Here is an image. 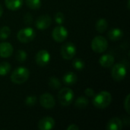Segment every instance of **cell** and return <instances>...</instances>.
Listing matches in <instances>:
<instances>
[{
  "label": "cell",
  "mask_w": 130,
  "mask_h": 130,
  "mask_svg": "<svg viewBox=\"0 0 130 130\" xmlns=\"http://www.w3.org/2000/svg\"><path fill=\"white\" fill-rule=\"evenodd\" d=\"M112 102V95L110 92L103 91L94 96L93 104L96 108L105 109L110 106Z\"/></svg>",
  "instance_id": "1"
},
{
  "label": "cell",
  "mask_w": 130,
  "mask_h": 130,
  "mask_svg": "<svg viewBox=\"0 0 130 130\" xmlns=\"http://www.w3.org/2000/svg\"><path fill=\"white\" fill-rule=\"evenodd\" d=\"M127 8L129 9V0H128V5H127Z\"/></svg>",
  "instance_id": "34"
},
{
  "label": "cell",
  "mask_w": 130,
  "mask_h": 130,
  "mask_svg": "<svg viewBox=\"0 0 130 130\" xmlns=\"http://www.w3.org/2000/svg\"><path fill=\"white\" fill-rule=\"evenodd\" d=\"M35 61L40 66H46L50 61V54L46 50H41L35 56Z\"/></svg>",
  "instance_id": "9"
},
{
  "label": "cell",
  "mask_w": 130,
  "mask_h": 130,
  "mask_svg": "<svg viewBox=\"0 0 130 130\" xmlns=\"http://www.w3.org/2000/svg\"><path fill=\"white\" fill-rule=\"evenodd\" d=\"M99 63L104 68H110L114 64V57L110 54H104L99 59Z\"/></svg>",
  "instance_id": "15"
},
{
  "label": "cell",
  "mask_w": 130,
  "mask_h": 130,
  "mask_svg": "<svg viewBox=\"0 0 130 130\" xmlns=\"http://www.w3.org/2000/svg\"><path fill=\"white\" fill-rule=\"evenodd\" d=\"M67 130H78L79 129V127L78 126H76L75 124H71L70 126H69L67 127Z\"/></svg>",
  "instance_id": "32"
},
{
  "label": "cell",
  "mask_w": 130,
  "mask_h": 130,
  "mask_svg": "<svg viewBox=\"0 0 130 130\" xmlns=\"http://www.w3.org/2000/svg\"><path fill=\"white\" fill-rule=\"evenodd\" d=\"M30 76L29 70L23 66L18 67L13 71L11 75V81L17 85H21L27 81Z\"/></svg>",
  "instance_id": "2"
},
{
  "label": "cell",
  "mask_w": 130,
  "mask_h": 130,
  "mask_svg": "<svg viewBox=\"0 0 130 130\" xmlns=\"http://www.w3.org/2000/svg\"><path fill=\"white\" fill-rule=\"evenodd\" d=\"M85 94L89 98H93L95 95V92H94V89L91 88H87L85 90Z\"/></svg>",
  "instance_id": "30"
},
{
  "label": "cell",
  "mask_w": 130,
  "mask_h": 130,
  "mask_svg": "<svg viewBox=\"0 0 130 130\" xmlns=\"http://www.w3.org/2000/svg\"><path fill=\"white\" fill-rule=\"evenodd\" d=\"M13 46L8 42L0 43V57L8 58L13 54Z\"/></svg>",
  "instance_id": "13"
},
{
  "label": "cell",
  "mask_w": 130,
  "mask_h": 130,
  "mask_svg": "<svg viewBox=\"0 0 130 130\" xmlns=\"http://www.w3.org/2000/svg\"><path fill=\"white\" fill-rule=\"evenodd\" d=\"M49 86L53 90H57L61 88L62 84L59 78L56 77H51L49 79Z\"/></svg>",
  "instance_id": "21"
},
{
  "label": "cell",
  "mask_w": 130,
  "mask_h": 130,
  "mask_svg": "<svg viewBox=\"0 0 130 130\" xmlns=\"http://www.w3.org/2000/svg\"><path fill=\"white\" fill-rule=\"evenodd\" d=\"M123 122L118 117H113L110 119L107 124V129L108 130H120L123 128Z\"/></svg>",
  "instance_id": "14"
},
{
  "label": "cell",
  "mask_w": 130,
  "mask_h": 130,
  "mask_svg": "<svg viewBox=\"0 0 130 130\" xmlns=\"http://www.w3.org/2000/svg\"><path fill=\"white\" fill-rule=\"evenodd\" d=\"M11 70V65L7 62H0V76H5Z\"/></svg>",
  "instance_id": "22"
},
{
  "label": "cell",
  "mask_w": 130,
  "mask_h": 130,
  "mask_svg": "<svg viewBox=\"0 0 130 130\" xmlns=\"http://www.w3.org/2000/svg\"><path fill=\"white\" fill-rule=\"evenodd\" d=\"M52 24V19L48 14H43L37 18L35 21V26L39 30L47 29Z\"/></svg>",
  "instance_id": "11"
},
{
  "label": "cell",
  "mask_w": 130,
  "mask_h": 130,
  "mask_svg": "<svg viewBox=\"0 0 130 130\" xmlns=\"http://www.w3.org/2000/svg\"><path fill=\"white\" fill-rule=\"evenodd\" d=\"M72 66L75 69L78 71H82L85 69V62L79 58H76L73 60L72 62Z\"/></svg>",
  "instance_id": "23"
},
{
  "label": "cell",
  "mask_w": 130,
  "mask_h": 130,
  "mask_svg": "<svg viewBox=\"0 0 130 130\" xmlns=\"http://www.w3.org/2000/svg\"><path fill=\"white\" fill-rule=\"evenodd\" d=\"M129 97L130 95L129 94H128L127 96H126V99H125V101H124V108H125V110H126V113H130V110H129Z\"/></svg>",
  "instance_id": "29"
},
{
  "label": "cell",
  "mask_w": 130,
  "mask_h": 130,
  "mask_svg": "<svg viewBox=\"0 0 130 130\" xmlns=\"http://www.w3.org/2000/svg\"><path fill=\"white\" fill-rule=\"evenodd\" d=\"M24 22L26 24H30L32 21V17H31L30 14H29V13L26 14L24 18Z\"/></svg>",
  "instance_id": "31"
},
{
  "label": "cell",
  "mask_w": 130,
  "mask_h": 130,
  "mask_svg": "<svg viewBox=\"0 0 130 130\" xmlns=\"http://www.w3.org/2000/svg\"><path fill=\"white\" fill-rule=\"evenodd\" d=\"M2 14H3V8H2V6L0 5V17L2 15Z\"/></svg>",
  "instance_id": "33"
},
{
  "label": "cell",
  "mask_w": 130,
  "mask_h": 130,
  "mask_svg": "<svg viewBox=\"0 0 130 130\" xmlns=\"http://www.w3.org/2000/svg\"><path fill=\"white\" fill-rule=\"evenodd\" d=\"M54 19H55V21H56V24H62L65 21V16H64L63 13L57 12V13H56V14L54 16Z\"/></svg>",
  "instance_id": "28"
},
{
  "label": "cell",
  "mask_w": 130,
  "mask_h": 130,
  "mask_svg": "<svg viewBox=\"0 0 130 130\" xmlns=\"http://www.w3.org/2000/svg\"><path fill=\"white\" fill-rule=\"evenodd\" d=\"M55 120L51 117H43L38 122V129L40 130H50L55 127Z\"/></svg>",
  "instance_id": "12"
},
{
  "label": "cell",
  "mask_w": 130,
  "mask_h": 130,
  "mask_svg": "<svg viewBox=\"0 0 130 130\" xmlns=\"http://www.w3.org/2000/svg\"><path fill=\"white\" fill-rule=\"evenodd\" d=\"M37 97L34 95H30V96H27L25 98L24 103L27 107H34L37 104Z\"/></svg>",
  "instance_id": "27"
},
{
  "label": "cell",
  "mask_w": 130,
  "mask_h": 130,
  "mask_svg": "<svg viewBox=\"0 0 130 130\" xmlns=\"http://www.w3.org/2000/svg\"><path fill=\"white\" fill-rule=\"evenodd\" d=\"M52 37L56 42L62 43L68 37V30L63 26H57L53 29Z\"/></svg>",
  "instance_id": "8"
},
{
  "label": "cell",
  "mask_w": 130,
  "mask_h": 130,
  "mask_svg": "<svg viewBox=\"0 0 130 130\" xmlns=\"http://www.w3.org/2000/svg\"><path fill=\"white\" fill-rule=\"evenodd\" d=\"M27 54L24 50H18L15 54V58L19 62H24L27 59Z\"/></svg>",
  "instance_id": "26"
},
{
  "label": "cell",
  "mask_w": 130,
  "mask_h": 130,
  "mask_svg": "<svg viewBox=\"0 0 130 130\" xmlns=\"http://www.w3.org/2000/svg\"><path fill=\"white\" fill-rule=\"evenodd\" d=\"M36 36L35 30L31 27H25L20 30L17 34V38L18 41L23 43H29L32 41Z\"/></svg>",
  "instance_id": "6"
},
{
  "label": "cell",
  "mask_w": 130,
  "mask_h": 130,
  "mask_svg": "<svg viewBox=\"0 0 130 130\" xmlns=\"http://www.w3.org/2000/svg\"><path fill=\"white\" fill-rule=\"evenodd\" d=\"M127 74L126 66L123 63L115 64L111 70V76L116 82H120L123 80Z\"/></svg>",
  "instance_id": "5"
},
{
  "label": "cell",
  "mask_w": 130,
  "mask_h": 130,
  "mask_svg": "<svg viewBox=\"0 0 130 130\" xmlns=\"http://www.w3.org/2000/svg\"><path fill=\"white\" fill-rule=\"evenodd\" d=\"M77 80H78L77 75L72 72H69L66 73L62 78V81H63L64 84H66L67 85H75L77 82Z\"/></svg>",
  "instance_id": "16"
},
{
  "label": "cell",
  "mask_w": 130,
  "mask_h": 130,
  "mask_svg": "<svg viewBox=\"0 0 130 130\" xmlns=\"http://www.w3.org/2000/svg\"><path fill=\"white\" fill-rule=\"evenodd\" d=\"M95 27L99 33H104L108 27V22L105 18H100L98 20Z\"/></svg>",
  "instance_id": "19"
},
{
  "label": "cell",
  "mask_w": 130,
  "mask_h": 130,
  "mask_svg": "<svg viewBox=\"0 0 130 130\" xmlns=\"http://www.w3.org/2000/svg\"><path fill=\"white\" fill-rule=\"evenodd\" d=\"M74 98H75V94L73 91L69 88H62L58 93L59 102L63 107L69 106L72 103Z\"/></svg>",
  "instance_id": "3"
},
{
  "label": "cell",
  "mask_w": 130,
  "mask_h": 130,
  "mask_svg": "<svg viewBox=\"0 0 130 130\" xmlns=\"http://www.w3.org/2000/svg\"><path fill=\"white\" fill-rule=\"evenodd\" d=\"M26 5L30 9L37 10L41 6V0H26Z\"/></svg>",
  "instance_id": "24"
},
{
  "label": "cell",
  "mask_w": 130,
  "mask_h": 130,
  "mask_svg": "<svg viewBox=\"0 0 130 130\" xmlns=\"http://www.w3.org/2000/svg\"><path fill=\"white\" fill-rule=\"evenodd\" d=\"M108 47V42L103 36H97L91 41V49L98 53H101L106 51Z\"/></svg>",
  "instance_id": "4"
},
{
  "label": "cell",
  "mask_w": 130,
  "mask_h": 130,
  "mask_svg": "<svg viewBox=\"0 0 130 130\" xmlns=\"http://www.w3.org/2000/svg\"><path fill=\"white\" fill-rule=\"evenodd\" d=\"M88 104V100L85 97H79L76 99L75 102V106L77 108L83 109L85 108Z\"/></svg>",
  "instance_id": "20"
},
{
  "label": "cell",
  "mask_w": 130,
  "mask_h": 130,
  "mask_svg": "<svg viewBox=\"0 0 130 130\" xmlns=\"http://www.w3.org/2000/svg\"><path fill=\"white\" fill-rule=\"evenodd\" d=\"M107 35L110 40L113 41H117V40H120L123 37V32L120 28H113L108 32Z\"/></svg>",
  "instance_id": "18"
},
{
  "label": "cell",
  "mask_w": 130,
  "mask_h": 130,
  "mask_svg": "<svg viewBox=\"0 0 130 130\" xmlns=\"http://www.w3.org/2000/svg\"><path fill=\"white\" fill-rule=\"evenodd\" d=\"M40 104L45 109H52L55 107L56 101L50 93H44L40 98Z\"/></svg>",
  "instance_id": "10"
},
{
  "label": "cell",
  "mask_w": 130,
  "mask_h": 130,
  "mask_svg": "<svg viewBox=\"0 0 130 130\" xmlns=\"http://www.w3.org/2000/svg\"><path fill=\"white\" fill-rule=\"evenodd\" d=\"M5 4L9 10L16 11L22 6L23 0H5Z\"/></svg>",
  "instance_id": "17"
},
{
  "label": "cell",
  "mask_w": 130,
  "mask_h": 130,
  "mask_svg": "<svg viewBox=\"0 0 130 130\" xmlns=\"http://www.w3.org/2000/svg\"><path fill=\"white\" fill-rule=\"evenodd\" d=\"M60 53L63 59L66 60L72 59L75 57L76 54V46L72 42L66 43L62 46Z\"/></svg>",
  "instance_id": "7"
},
{
  "label": "cell",
  "mask_w": 130,
  "mask_h": 130,
  "mask_svg": "<svg viewBox=\"0 0 130 130\" xmlns=\"http://www.w3.org/2000/svg\"><path fill=\"white\" fill-rule=\"evenodd\" d=\"M11 34V29L8 26H3L0 28V40H6Z\"/></svg>",
  "instance_id": "25"
}]
</instances>
